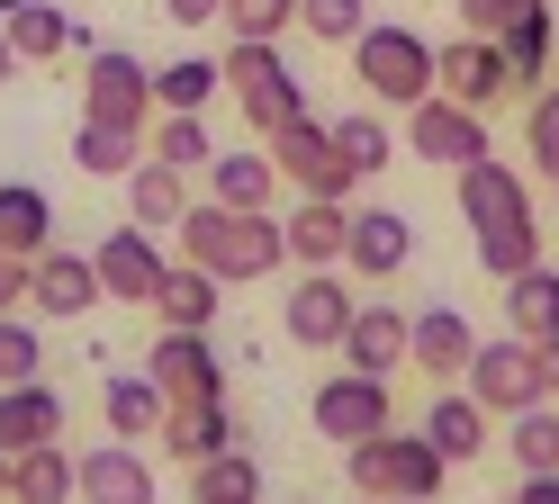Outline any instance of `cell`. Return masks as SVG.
Here are the masks:
<instances>
[{
	"label": "cell",
	"mask_w": 559,
	"mask_h": 504,
	"mask_svg": "<svg viewBox=\"0 0 559 504\" xmlns=\"http://www.w3.org/2000/svg\"><path fill=\"white\" fill-rule=\"evenodd\" d=\"M181 262L217 271L226 288H253V279H280L289 243H280V216L271 207H217V199H190V216L171 226Z\"/></svg>",
	"instance_id": "cell-1"
},
{
	"label": "cell",
	"mask_w": 559,
	"mask_h": 504,
	"mask_svg": "<svg viewBox=\"0 0 559 504\" xmlns=\"http://www.w3.org/2000/svg\"><path fill=\"white\" fill-rule=\"evenodd\" d=\"M343 478H353V495H397V504H433L451 487V459L425 442V432H370V442H343Z\"/></svg>",
	"instance_id": "cell-2"
},
{
	"label": "cell",
	"mask_w": 559,
	"mask_h": 504,
	"mask_svg": "<svg viewBox=\"0 0 559 504\" xmlns=\"http://www.w3.org/2000/svg\"><path fill=\"white\" fill-rule=\"evenodd\" d=\"M343 55H353V82H361L379 108H415V99L433 91V46H425L406 19H361V36H353Z\"/></svg>",
	"instance_id": "cell-3"
},
{
	"label": "cell",
	"mask_w": 559,
	"mask_h": 504,
	"mask_svg": "<svg viewBox=\"0 0 559 504\" xmlns=\"http://www.w3.org/2000/svg\"><path fill=\"white\" fill-rule=\"evenodd\" d=\"M217 82L235 91V108H243V127H253V135H280L289 118H307V82L289 72V55H280V46L235 36L226 63H217Z\"/></svg>",
	"instance_id": "cell-4"
},
{
	"label": "cell",
	"mask_w": 559,
	"mask_h": 504,
	"mask_svg": "<svg viewBox=\"0 0 559 504\" xmlns=\"http://www.w3.org/2000/svg\"><path fill=\"white\" fill-rule=\"evenodd\" d=\"M262 154L280 163V180H289L298 199H353V190H361V171L343 163L334 127H317V118H289L280 135H262Z\"/></svg>",
	"instance_id": "cell-5"
},
{
	"label": "cell",
	"mask_w": 559,
	"mask_h": 504,
	"mask_svg": "<svg viewBox=\"0 0 559 504\" xmlns=\"http://www.w3.org/2000/svg\"><path fill=\"white\" fill-rule=\"evenodd\" d=\"M82 118L145 135L154 127V72L135 63L127 46H91V63H82Z\"/></svg>",
	"instance_id": "cell-6"
},
{
	"label": "cell",
	"mask_w": 559,
	"mask_h": 504,
	"mask_svg": "<svg viewBox=\"0 0 559 504\" xmlns=\"http://www.w3.org/2000/svg\"><path fill=\"white\" fill-rule=\"evenodd\" d=\"M406 154H415V163H442V171L478 163V154H487V108H461V99L425 91V99L406 108Z\"/></svg>",
	"instance_id": "cell-7"
},
{
	"label": "cell",
	"mask_w": 559,
	"mask_h": 504,
	"mask_svg": "<svg viewBox=\"0 0 559 504\" xmlns=\"http://www.w3.org/2000/svg\"><path fill=\"white\" fill-rule=\"evenodd\" d=\"M461 387L478 396L487 415H523V406H542V370H533V343L523 334H497V343H478L469 351V370H461Z\"/></svg>",
	"instance_id": "cell-8"
},
{
	"label": "cell",
	"mask_w": 559,
	"mask_h": 504,
	"mask_svg": "<svg viewBox=\"0 0 559 504\" xmlns=\"http://www.w3.org/2000/svg\"><path fill=\"white\" fill-rule=\"evenodd\" d=\"M451 180H461V216H469V235H514V226H542V216H533V180H523V171H506L497 154L461 163Z\"/></svg>",
	"instance_id": "cell-9"
},
{
	"label": "cell",
	"mask_w": 559,
	"mask_h": 504,
	"mask_svg": "<svg viewBox=\"0 0 559 504\" xmlns=\"http://www.w3.org/2000/svg\"><path fill=\"white\" fill-rule=\"evenodd\" d=\"M145 379L171 396V406H217L226 396V370H217V334H154V351H145Z\"/></svg>",
	"instance_id": "cell-10"
},
{
	"label": "cell",
	"mask_w": 559,
	"mask_h": 504,
	"mask_svg": "<svg viewBox=\"0 0 559 504\" xmlns=\"http://www.w3.org/2000/svg\"><path fill=\"white\" fill-rule=\"evenodd\" d=\"M307 415H317L325 442H370V432H389V423H397L389 379H370V370H334L317 396H307Z\"/></svg>",
	"instance_id": "cell-11"
},
{
	"label": "cell",
	"mask_w": 559,
	"mask_h": 504,
	"mask_svg": "<svg viewBox=\"0 0 559 504\" xmlns=\"http://www.w3.org/2000/svg\"><path fill=\"white\" fill-rule=\"evenodd\" d=\"M353 279L343 271H298L289 279V298H280V324H289V343L298 351H334L343 343V324H353Z\"/></svg>",
	"instance_id": "cell-12"
},
{
	"label": "cell",
	"mask_w": 559,
	"mask_h": 504,
	"mask_svg": "<svg viewBox=\"0 0 559 504\" xmlns=\"http://www.w3.org/2000/svg\"><path fill=\"white\" fill-rule=\"evenodd\" d=\"M91 271H99V298H118V307H154V288H163V271H171V252H163L145 226H118V235H99Z\"/></svg>",
	"instance_id": "cell-13"
},
{
	"label": "cell",
	"mask_w": 559,
	"mask_h": 504,
	"mask_svg": "<svg viewBox=\"0 0 559 504\" xmlns=\"http://www.w3.org/2000/svg\"><path fill=\"white\" fill-rule=\"evenodd\" d=\"M415 262V216L406 207H353L343 226V271L353 279H397Z\"/></svg>",
	"instance_id": "cell-14"
},
{
	"label": "cell",
	"mask_w": 559,
	"mask_h": 504,
	"mask_svg": "<svg viewBox=\"0 0 559 504\" xmlns=\"http://www.w3.org/2000/svg\"><path fill=\"white\" fill-rule=\"evenodd\" d=\"M73 495H82V504H154V459L109 432V442H91V451L73 459Z\"/></svg>",
	"instance_id": "cell-15"
},
{
	"label": "cell",
	"mask_w": 559,
	"mask_h": 504,
	"mask_svg": "<svg viewBox=\"0 0 559 504\" xmlns=\"http://www.w3.org/2000/svg\"><path fill=\"white\" fill-rule=\"evenodd\" d=\"M406 324H415L406 307H389V298H361V307H353V324H343V343H334V351H343V370L397 379V370H406Z\"/></svg>",
	"instance_id": "cell-16"
},
{
	"label": "cell",
	"mask_w": 559,
	"mask_h": 504,
	"mask_svg": "<svg viewBox=\"0 0 559 504\" xmlns=\"http://www.w3.org/2000/svg\"><path fill=\"white\" fill-rule=\"evenodd\" d=\"M27 307H37V315H55V324L91 315V307H99V271H91V252L46 243L37 262H27Z\"/></svg>",
	"instance_id": "cell-17"
},
{
	"label": "cell",
	"mask_w": 559,
	"mask_h": 504,
	"mask_svg": "<svg viewBox=\"0 0 559 504\" xmlns=\"http://www.w3.org/2000/svg\"><path fill=\"white\" fill-rule=\"evenodd\" d=\"M415 432H425L451 468H469V459L497 451V415H487L469 387H433V406H425V423H415Z\"/></svg>",
	"instance_id": "cell-18"
},
{
	"label": "cell",
	"mask_w": 559,
	"mask_h": 504,
	"mask_svg": "<svg viewBox=\"0 0 559 504\" xmlns=\"http://www.w3.org/2000/svg\"><path fill=\"white\" fill-rule=\"evenodd\" d=\"M433 91L461 99V108H497L506 99V55L487 36H451V46H433Z\"/></svg>",
	"instance_id": "cell-19"
},
{
	"label": "cell",
	"mask_w": 559,
	"mask_h": 504,
	"mask_svg": "<svg viewBox=\"0 0 559 504\" xmlns=\"http://www.w3.org/2000/svg\"><path fill=\"white\" fill-rule=\"evenodd\" d=\"M73 432V406L46 387V379H19V387H0V451H46V442H63Z\"/></svg>",
	"instance_id": "cell-20"
},
{
	"label": "cell",
	"mask_w": 559,
	"mask_h": 504,
	"mask_svg": "<svg viewBox=\"0 0 559 504\" xmlns=\"http://www.w3.org/2000/svg\"><path fill=\"white\" fill-rule=\"evenodd\" d=\"M343 226H353V199H298L280 216L289 271H343Z\"/></svg>",
	"instance_id": "cell-21"
},
{
	"label": "cell",
	"mask_w": 559,
	"mask_h": 504,
	"mask_svg": "<svg viewBox=\"0 0 559 504\" xmlns=\"http://www.w3.org/2000/svg\"><path fill=\"white\" fill-rule=\"evenodd\" d=\"M469 351H478V334H469V315H461V307H425V315L406 324V370H425L433 387H442V379H461V370H469Z\"/></svg>",
	"instance_id": "cell-22"
},
{
	"label": "cell",
	"mask_w": 559,
	"mask_h": 504,
	"mask_svg": "<svg viewBox=\"0 0 559 504\" xmlns=\"http://www.w3.org/2000/svg\"><path fill=\"white\" fill-rule=\"evenodd\" d=\"M217 288H226L217 271H199V262H171L145 315H154V324H171V334H217V307H226Z\"/></svg>",
	"instance_id": "cell-23"
},
{
	"label": "cell",
	"mask_w": 559,
	"mask_h": 504,
	"mask_svg": "<svg viewBox=\"0 0 559 504\" xmlns=\"http://www.w3.org/2000/svg\"><path fill=\"white\" fill-rule=\"evenodd\" d=\"M190 216V171H171V163H135L127 171V226H145V235H171Z\"/></svg>",
	"instance_id": "cell-24"
},
{
	"label": "cell",
	"mask_w": 559,
	"mask_h": 504,
	"mask_svg": "<svg viewBox=\"0 0 559 504\" xmlns=\"http://www.w3.org/2000/svg\"><path fill=\"white\" fill-rule=\"evenodd\" d=\"M10 27V55L19 63H55V55H91V27L73 10H55V0H27L19 19H0Z\"/></svg>",
	"instance_id": "cell-25"
},
{
	"label": "cell",
	"mask_w": 559,
	"mask_h": 504,
	"mask_svg": "<svg viewBox=\"0 0 559 504\" xmlns=\"http://www.w3.org/2000/svg\"><path fill=\"white\" fill-rule=\"evenodd\" d=\"M497 55H506V99H533V91L550 82V63H559V19H550V10H533L523 27H506V36H497Z\"/></svg>",
	"instance_id": "cell-26"
},
{
	"label": "cell",
	"mask_w": 559,
	"mask_h": 504,
	"mask_svg": "<svg viewBox=\"0 0 559 504\" xmlns=\"http://www.w3.org/2000/svg\"><path fill=\"white\" fill-rule=\"evenodd\" d=\"M99 415H109V432H118V442H154V432H163V415H171V396H163L145 370H118L109 387H99Z\"/></svg>",
	"instance_id": "cell-27"
},
{
	"label": "cell",
	"mask_w": 559,
	"mask_h": 504,
	"mask_svg": "<svg viewBox=\"0 0 559 504\" xmlns=\"http://www.w3.org/2000/svg\"><path fill=\"white\" fill-rule=\"evenodd\" d=\"M154 442H163L171 459H181V468H199V459H217V451H235V415H226V396H217V406H171Z\"/></svg>",
	"instance_id": "cell-28"
},
{
	"label": "cell",
	"mask_w": 559,
	"mask_h": 504,
	"mask_svg": "<svg viewBox=\"0 0 559 504\" xmlns=\"http://www.w3.org/2000/svg\"><path fill=\"white\" fill-rule=\"evenodd\" d=\"M55 243V199L37 180H0V252H19V262H37Z\"/></svg>",
	"instance_id": "cell-29"
},
{
	"label": "cell",
	"mask_w": 559,
	"mask_h": 504,
	"mask_svg": "<svg viewBox=\"0 0 559 504\" xmlns=\"http://www.w3.org/2000/svg\"><path fill=\"white\" fill-rule=\"evenodd\" d=\"M497 288H506V334H523V343L559 334V271H550V262L514 271V279H497Z\"/></svg>",
	"instance_id": "cell-30"
},
{
	"label": "cell",
	"mask_w": 559,
	"mask_h": 504,
	"mask_svg": "<svg viewBox=\"0 0 559 504\" xmlns=\"http://www.w3.org/2000/svg\"><path fill=\"white\" fill-rule=\"evenodd\" d=\"M207 199L217 207H271L280 199V163L271 154H207Z\"/></svg>",
	"instance_id": "cell-31"
},
{
	"label": "cell",
	"mask_w": 559,
	"mask_h": 504,
	"mask_svg": "<svg viewBox=\"0 0 559 504\" xmlns=\"http://www.w3.org/2000/svg\"><path fill=\"white\" fill-rule=\"evenodd\" d=\"M145 154H154V163H171V171H207L217 135H207V118H190V108H154V127H145Z\"/></svg>",
	"instance_id": "cell-32"
},
{
	"label": "cell",
	"mask_w": 559,
	"mask_h": 504,
	"mask_svg": "<svg viewBox=\"0 0 559 504\" xmlns=\"http://www.w3.org/2000/svg\"><path fill=\"white\" fill-rule=\"evenodd\" d=\"M10 504H73V451H63V442L19 451L10 459Z\"/></svg>",
	"instance_id": "cell-33"
},
{
	"label": "cell",
	"mask_w": 559,
	"mask_h": 504,
	"mask_svg": "<svg viewBox=\"0 0 559 504\" xmlns=\"http://www.w3.org/2000/svg\"><path fill=\"white\" fill-rule=\"evenodd\" d=\"M73 163H82L91 180H127L135 163H145V135H135V127H99V118H82V127H73Z\"/></svg>",
	"instance_id": "cell-34"
},
{
	"label": "cell",
	"mask_w": 559,
	"mask_h": 504,
	"mask_svg": "<svg viewBox=\"0 0 559 504\" xmlns=\"http://www.w3.org/2000/svg\"><path fill=\"white\" fill-rule=\"evenodd\" d=\"M190 504H262V468L243 451H217L190 468Z\"/></svg>",
	"instance_id": "cell-35"
},
{
	"label": "cell",
	"mask_w": 559,
	"mask_h": 504,
	"mask_svg": "<svg viewBox=\"0 0 559 504\" xmlns=\"http://www.w3.org/2000/svg\"><path fill=\"white\" fill-rule=\"evenodd\" d=\"M506 459L533 478V468H559V406L542 396V406H523V415H506Z\"/></svg>",
	"instance_id": "cell-36"
},
{
	"label": "cell",
	"mask_w": 559,
	"mask_h": 504,
	"mask_svg": "<svg viewBox=\"0 0 559 504\" xmlns=\"http://www.w3.org/2000/svg\"><path fill=\"white\" fill-rule=\"evenodd\" d=\"M207 99H217V63L207 55H181L154 72V108H190V118H207Z\"/></svg>",
	"instance_id": "cell-37"
},
{
	"label": "cell",
	"mask_w": 559,
	"mask_h": 504,
	"mask_svg": "<svg viewBox=\"0 0 559 504\" xmlns=\"http://www.w3.org/2000/svg\"><path fill=\"white\" fill-rule=\"evenodd\" d=\"M334 144H343V163H353L361 180L397 163V135H389V118H361V108H353V118H334Z\"/></svg>",
	"instance_id": "cell-38"
},
{
	"label": "cell",
	"mask_w": 559,
	"mask_h": 504,
	"mask_svg": "<svg viewBox=\"0 0 559 504\" xmlns=\"http://www.w3.org/2000/svg\"><path fill=\"white\" fill-rule=\"evenodd\" d=\"M523 154H533L542 180H559V82H542L523 99Z\"/></svg>",
	"instance_id": "cell-39"
},
{
	"label": "cell",
	"mask_w": 559,
	"mask_h": 504,
	"mask_svg": "<svg viewBox=\"0 0 559 504\" xmlns=\"http://www.w3.org/2000/svg\"><path fill=\"white\" fill-rule=\"evenodd\" d=\"M217 27L226 36H253V46H280V36L298 27V0H226Z\"/></svg>",
	"instance_id": "cell-40"
},
{
	"label": "cell",
	"mask_w": 559,
	"mask_h": 504,
	"mask_svg": "<svg viewBox=\"0 0 559 504\" xmlns=\"http://www.w3.org/2000/svg\"><path fill=\"white\" fill-rule=\"evenodd\" d=\"M19 379H46V334L27 315H0V387H19Z\"/></svg>",
	"instance_id": "cell-41"
},
{
	"label": "cell",
	"mask_w": 559,
	"mask_h": 504,
	"mask_svg": "<svg viewBox=\"0 0 559 504\" xmlns=\"http://www.w3.org/2000/svg\"><path fill=\"white\" fill-rule=\"evenodd\" d=\"M542 262V226H514V235H478V271L487 279H514Z\"/></svg>",
	"instance_id": "cell-42"
},
{
	"label": "cell",
	"mask_w": 559,
	"mask_h": 504,
	"mask_svg": "<svg viewBox=\"0 0 559 504\" xmlns=\"http://www.w3.org/2000/svg\"><path fill=\"white\" fill-rule=\"evenodd\" d=\"M361 10H370V0H298V27L317 36V46H353V36H361Z\"/></svg>",
	"instance_id": "cell-43"
},
{
	"label": "cell",
	"mask_w": 559,
	"mask_h": 504,
	"mask_svg": "<svg viewBox=\"0 0 559 504\" xmlns=\"http://www.w3.org/2000/svg\"><path fill=\"white\" fill-rule=\"evenodd\" d=\"M533 10H550V0H461V36H487V46H497V36L523 27Z\"/></svg>",
	"instance_id": "cell-44"
},
{
	"label": "cell",
	"mask_w": 559,
	"mask_h": 504,
	"mask_svg": "<svg viewBox=\"0 0 559 504\" xmlns=\"http://www.w3.org/2000/svg\"><path fill=\"white\" fill-rule=\"evenodd\" d=\"M19 307H27V262L0 252V315H19Z\"/></svg>",
	"instance_id": "cell-45"
},
{
	"label": "cell",
	"mask_w": 559,
	"mask_h": 504,
	"mask_svg": "<svg viewBox=\"0 0 559 504\" xmlns=\"http://www.w3.org/2000/svg\"><path fill=\"white\" fill-rule=\"evenodd\" d=\"M217 10H226V0H163L171 27H217Z\"/></svg>",
	"instance_id": "cell-46"
},
{
	"label": "cell",
	"mask_w": 559,
	"mask_h": 504,
	"mask_svg": "<svg viewBox=\"0 0 559 504\" xmlns=\"http://www.w3.org/2000/svg\"><path fill=\"white\" fill-rule=\"evenodd\" d=\"M533 370H542V396L559 406V334H542V343H533Z\"/></svg>",
	"instance_id": "cell-47"
},
{
	"label": "cell",
	"mask_w": 559,
	"mask_h": 504,
	"mask_svg": "<svg viewBox=\"0 0 559 504\" xmlns=\"http://www.w3.org/2000/svg\"><path fill=\"white\" fill-rule=\"evenodd\" d=\"M514 504H559V468H533V478L514 487Z\"/></svg>",
	"instance_id": "cell-48"
},
{
	"label": "cell",
	"mask_w": 559,
	"mask_h": 504,
	"mask_svg": "<svg viewBox=\"0 0 559 504\" xmlns=\"http://www.w3.org/2000/svg\"><path fill=\"white\" fill-rule=\"evenodd\" d=\"M10 72H19V55H10V27H0V82H10Z\"/></svg>",
	"instance_id": "cell-49"
},
{
	"label": "cell",
	"mask_w": 559,
	"mask_h": 504,
	"mask_svg": "<svg viewBox=\"0 0 559 504\" xmlns=\"http://www.w3.org/2000/svg\"><path fill=\"white\" fill-rule=\"evenodd\" d=\"M0 504H10V451H0Z\"/></svg>",
	"instance_id": "cell-50"
},
{
	"label": "cell",
	"mask_w": 559,
	"mask_h": 504,
	"mask_svg": "<svg viewBox=\"0 0 559 504\" xmlns=\"http://www.w3.org/2000/svg\"><path fill=\"white\" fill-rule=\"evenodd\" d=\"M19 10H27V0H0V19H19Z\"/></svg>",
	"instance_id": "cell-51"
},
{
	"label": "cell",
	"mask_w": 559,
	"mask_h": 504,
	"mask_svg": "<svg viewBox=\"0 0 559 504\" xmlns=\"http://www.w3.org/2000/svg\"><path fill=\"white\" fill-rule=\"evenodd\" d=\"M353 504H397V495H353Z\"/></svg>",
	"instance_id": "cell-52"
}]
</instances>
